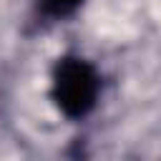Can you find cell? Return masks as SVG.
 Returning <instances> with one entry per match:
<instances>
[{"label": "cell", "instance_id": "obj_1", "mask_svg": "<svg viewBox=\"0 0 161 161\" xmlns=\"http://www.w3.org/2000/svg\"><path fill=\"white\" fill-rule=\"evenodd\" d=\"M101 96V75L96 65L80 55H63L53 65L50 98L65 118H86Z\"/></svg>", "mask_w": 161, "mask_h": 161}, {"label": "cell", "instance_id": "obj_2", "mask_svg": "<svg viewBox=\"0 0 161 161\" xmlns=\"http://www.w3.org/2000/svg\"><path fill=\"white\" fill-rule=\"evenodd\" d=\"M83 3H86V0H40L38 8H40V13H43L45 18H50V20H65V18L75 15Z\"/></svg>", "mask_w": 161, "mask_h": 161}]
</instances>
